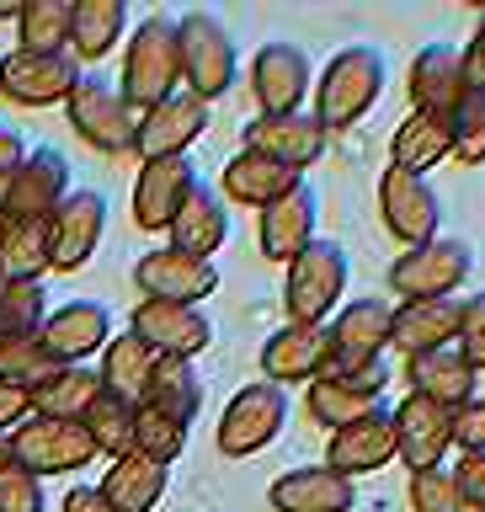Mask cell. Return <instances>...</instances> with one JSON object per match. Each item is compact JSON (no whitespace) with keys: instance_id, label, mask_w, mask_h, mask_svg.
Wrapping results in <instances>:
<instances>
[{"instance_id":"cell-4","label":"cell","mask_w":485,"mask_h":512,"mask_svg":"<svg viewBox=\"0 0 485 512\" xmlns=\"http://www.w3.org/2000/svg\"><path fill=\"white\" fill-rule=\"evenodd\" d=\"M176 43H182V91L203 96V102H219L235 86V70H240L230 27L214 11H187V16H176Z\"/></svg>"},{"instance_id":"cell-25","label":"cell","mask_w":485,"mask_h":512,"mask_svg":"<svg viewBox=\"0 0 485 512\" xmlns=\"http://www.w3.org/2000/svg\"><path fill=\"white\" fill-rule=\"evenodd\" d=\"M267 502L278 512H352L358 507V480L336 475L331 464H299L272 480Z\"/></svg>"},{"instance_id":"cell-3","label":"cell","mask_w":485,"mask_h":512,"mask_svg":"<svg viewBox=\"0 0 485 512\" xmlns=\"http://www.w3.org/2000/svg\"><path fill=\"white\" fill-rule=\"evenodd\" d=\"M347 278H352V262L336 240H310L294 262H288V278H283V304H288V320L294 326H326V320L342 310L347 299Z\"/></svg>"},{"instance_id":"cell-33","label":"cell","mask_w":485,"mask_h":512,"mask_svg":"<svg viewBox=\"0 0 485 512\" xmlns=\"http://www.w3.org/2000/svg\"><path fill=\"white\" fill-rule=\"evenodd\" d=\"M448 155H454L448 118H432V112H411V118H400L395 139H390V166L395 171L427 176V171H438Z\"/></svg>"},{"instance_id":"cell-39","label":"cell","mask_w":485,"mask_h":512,"mask_svg":"<svg viewBox=\"0 0 485 512\" xmlns=\"http://www.w3.org/2000/svg\"><path fill=\"white\" fill-rule=\"evenodd\" d=\"M134 422H139V406H134V400H123V395H112V390H102L91 400V411L80 416V427L91 432V448H96V454H107V459L134 454Z\"/></svg>"},{"instance_id":"cell-19","label":"cell","mask_w":485,"mask_h":512,"mask_svg":"<svg viewBox=\"0 0 485 512\" xmlns=\"http://www.w3.org/2000/svg\"><path fill=\"white\" fill-rule=\"evenodd\" d=\"M331 368V326H278L262 342V379L272 384H315Z\"/></svg>"},{"instance_id":"cell-18","label":"cell","mask_w":485,"mask_h":512,"mask_svg":"<svg viewBox=\"0 0 485 512\" xmlns=\"http://www.w3.org/2000/svg\"><path fill=\"white\" fill-rule=\"evenodd\" d=\"M448 448H454V411L406 390L395 406V459H406V470H432L448 459Z\"/></svg>"},{"instance_id":"cell-15","label":"cell","mask_w":485,"mask_h":512,"mask_svg":"<svg viewBox=\"0 0 485 512\" xmlns=\"http://www.w3.org/2000/svg\"><path fill=\"white\" fill-rule=\"evenodd\" d=\"M107 235V198L96 187H75L48 219V246H54V272H80L96 256Z\"/></svg>"},{"instance_id":"cell-30","label":"cell","mask_w":485,"mask_h":512,"mask_svg":"<svg viewBox=\"0 0 485 512\" xmlns=\"http://www.w3.org/2000/svg\"><path fill=\"white\" fill-rule=\"evenodd\" d=\"M459 310L464 299H406L390 320V347L416 358V352H432V347H448L459 336Z\"/></svg>"},{"instance_id":"cell-56","label":"cell","mask_w":485,"mask_h":512,"mask_svg":"<svg viewBox=\"0 0 485 512\" xmlns=\"http://www.w3.org/2000/svg\"><path fill=\"white\" fill-rule=\"evenodd\" d=\"M0 240H6V219H0Z\"/></svg>"},{"instance_id":"cell-17","label":"cell","mask_w":485,"mask_h":512,"mask_svg":"<svg viewBox=\"0 0 485 512\" xmlns=\"http://www.w3.org/2000/svg\"><path fill=\"white\" fill-rule=\"evenodd\" d=\"M384 390H390V368L384 363H368V368H352V374H320L310 384V416L320 427H347L358 416L379 411L384 406Z\"/></svg>"},{"instance_id":"cell-11","label":"cell","mask_w":485,"mask_h":512,"mask_svg":"<svg viewBox=\"0 0 485 512\" xmlns=\"http://www.w3.org/2000/svg\"><path fill=\"white\" fill-rule=\"evenodd\" d=\"M390 320L395 304L390 299H347L326 326H331V368L326 374H352V368L384 363V347H390Z\"/></svg>"},{"instance_id":"cell-51","label":"cell","mask_w":485,"mask_h":512,"mask_svg":"<svg viewBox=\"0 0 485 512\" xmlns=\"http://www.w3.org/2000/svg\"><path fill=\"white\" fill-rule=\"evenodd\" d=\"M464 75H470V91H485V16H480L475 38L464 43Z\"/></svg>"},{"instance_id":"cell-37","label":"cell","mask_w":485,"mask_h":512,"mask_svg":"<svg viewBox=\"0 0 485 512\" xmlns=\"http://www.w3.org/2000/svg\"><path fill=\"white\" fill-rule=\"evenodd\" d=\"M102 390H112V395H123V400H144V390H150V374H155V352L139 342L134 331H118L112 342L102 347Z\"/></svg>"},{"instance_id":"cell-29","label":"cell","mask_w":485,"mask_h":512,"mask_svg":"<svg viewBox=\"0 0 485 512\" xmlns=\"http://www.w3.org/2000/svg\"><path fill=\"white\" fill-rule=\"evenodd\" d=\"M166 235H171L176 251L214 262V251L224 246V240H230V214H224L219 187H208V182L192 187L187 198H182V208H176V219L166 224Z\"/></svg>"},{"instance_id":"cell-16","label":"cell","mask_w":485,"mask_h":512,"mask_svg":"<svg viewBox=\"0 0 485 512\" xmlns=\"http://www.w3.org/2000/svg\"><path fill=\"white\" fill-rule=\"evenodd\" d=\"M203 134H208V102H203V96H192V91H176L160 107L139 112L134 150L144 160H176V155H187Z\"/></svg>"},{"instance_id":"cell-24","label":"cell","mask_w":485,"mask_h":512,"mask_svg":"<svg viewBox=\"0 0 485 512\" xmlns=\"http://www.w3.org/2000/svg\"><path fill=\"white\" fill-rule=\"evenodd\" d=\"M38 342L54 352L59 363H86L91 352H102L112 342V315H107V304H96V299H70V304H59V310H48Z\"/></svg>"},{"instance_id":"cell-47","label":"cell","mask_w":485,"mask_h":512,"mask_svg":"<svg viewBox=\"0 0 485 512\" xmlns=\"http://www.w3.org/2000/svg\"><path fill=\"white\" fill-rule=\"evenodd\" d=\"M454 347H459V352H464V358H470L475 368H485V288H480V294H470V299H464Z\"/></svg>"},{"instance_id":"cell-20","label":"cell","mask_w":485,"mask_h":512,"mask_svg":"<svg viewBox=\"0 0 485 512\" xmlns=\"http://www.w3.org/2000/svg\"><path fill=\"white\" fill-rule=\"evenodd\" d=\"M326 128H320V118L315 112H262L251 128H246V150H256V155H272L278 166H288V171H310L320 155H326Z\"/></svg>"},{"instance_id":"cell-42","label":"cell","mask_w":485,"mask_h":512,"mask_svg":"<svg viewBox=\"0 0 485 512\" xmlns=\"http://www.w3.org/2000/svg\"><path fill=\"white\" fill-rule=\"evenodd\" d=\"M187 422H176V416H166V411H155V406H144L139 400V422H134V454H144V459H155V464H171L187 454Z\"/></svg>"},{"instance_id":"cell-52","label":"cell","mask_w":485,"mask_h":512,"mask_svg":"<svg viewBox=\"0 0 485 512\" xmlns=\"http://www.w3.org/2000/svg\"><path fill=\"white\" fill-rule=\"evenodd\" d=\"M64 512H118L96 486H70L64 491Z\"/></svg>"},{"instance_id":"cell-2","label":"cell","mask_w":485,"mask_h":512,"mask_svg":"<svg viewBox=\"0 0 485 512\" xmlns=\"http://www.w3.org/2000/svg\"><path fill=\"white\" fill-rule=\"evenodd\" d=\"M123 96L134 112L160 107L166 96L182 91V43H176V16L155 11L134 27V38L123 43Z\"/></svg>"},{"instance_id":"cell-26","label":"cell","mask_w":485,"mask_h":512,"mask_svg":"<svg viewBox=\"0 0 485 512\" xmlns=\"http://www.w3.org/2000/svg\"><path fill=\"white\" fill-rule=\"evenodd\" d=\"M406 384H411V395H427V400H438V406L459 411L464 400L480 395V368L448 342V347H432V352L406 358Z\"/></svg>"},{"instance_id":"cell-53","label":"cell","mask_w":485,"mask_h":512,"mask_svg":"<svg viewBox=\"0 0 485 512\" xmlns=\"http://www.w3.org/2000/svg\"><path fill=\"white\" fill-rule=\"evenodd\" d=\"M27 155V144H22V134H16L11 123H0V171H11L16 160Z\"/></svg>"},{"instance_id":"cell-55","label":"cell","mask_w":485,"mask_h":512,"mask_svg":"<svg viewBox=\"0 0 485 512\" xmlns=\"http://www.w3.org/2000/svg\"><path fill=\"white\" fill-rule=\"evenodd\" d=\"M11 459V438H0V464H6Z\"/></svg>"},{"instance_id":"cell-10","label":"cell","mask_w":485,"mask_h":512,"mask_svg":"<svg viewBox=\"0 0 485 512\" xmlns=\"http://www.w3.org/2000/svg\"><path fill=\"white\" fill-rule=\"evenodd\" d=\"M11 459L32 475H70V470H86L96 459L91 448V432L80 422H54V416H27L22 427L11 432Z\"/></svg>"},{"instance_id":"cell-12","label":"cell","mask_w":485,"mask_h":512,"mask_svg":"<svg viewBox=\"0 0 485 512\" xmlns=\"http://www.w3.org/2000/svg\"><path fill=\"white\" fill-rule=\"evenodd\" d=\"M128 331L139 336L155 358H198L214 347V320L203 315V304H160V299H139Z\"/></svg>"},{"instance_id":"cell-7","label":"cell","mask_w":485,"mask_h":512,"mask_svg":"<svg viewBox=\"0 0 485 512\" xmlns=\"http://www.w3.org/2000/svg\"><path fill=\"white\" fill-rule=\"evenodd\" d=\"M475 272V251L459 235H438L390 262V288L400 299H454Z\"/></svg>"},{"instance_id":"cell-46","label":"cell","mask_w":485,"mask_h":512,"mask_svg":"<svg viewBox=\"0 0 485 512\" xmlns=\"http://www.w3.org/2000/svg\"><path fill=\"white\" fill-rule=\"evenodd\" d=\"M0 512H43V480L16 459L0 464Z\"/></svg>"},{"instance_id":"cell-49","label":"cell","mask_w":485,"mask_h":512,"mask_svg":"<svg viewBox=\"0 0 485 512\" xmlns=\"http://www.w3.org/2000/svg\"><path fill=\"white\" fill-rule=\"evenodd\" d=\"M454 480H459V496L470 512H485V454H464L454 464Z\"/></svg>"},{"instance_id":"cell-43","label":"cell","mask_w":485,"mask_h":512,"mask_svg":"<svg viewBox=\"0 0 485 512\" xmlns=\"http://www.w3.org/2000/svg\"><path fill=\"white\" fill-rule=\"evenodd\" d=\"M59 368H64V363L38 342V336H22V342H6V347H0V379H6V384H22L27 395L38 390L43 379H54Z\"/></svg>"},{"instance_id":"cell-48","label":"cell","mask_w":485,"mask_h":512,"mask_svg":"<svg viewBox=\"0 0 485 512\" xmlns=\"http://www.w3.org/2000/svg\"><path fill=\"white\" fill-rule=\"evenodd\" d=\"M454 443L464 448V454H485V395L464 400V406L454 411Z\"/></svg>"},{"instance_id":"cell-35","label":"cell","mask_w":485,"mask_h":512,"mask_svg":"<svg viewBox=\"0 0 485 512\" xmlns=\"http://www.w3.org/2000/svg\"><path fill=\"white\" fill-rule=\"evenodd\" d=\"M144 406L176 416V422H198L203 411V374L192 358H155V374H150V390H144Z\"/></svg>"},{"instance_id":"cell-31","label":"cell","mask_w":485,"mask_h":512,"mask_svg":"<svg viewBox=\"0 0 485 512\" xmlns=\"http://www.w3.org/2000/svg\"><path fill=\"white\" fill-rule=\"evenodd\" d=\"M304 182L299 171H288L278 166L272 155H256V150H240L224 160V176H219V198H230L240 208H267V203H278L283 192H294Z\"/></svg>"},{"instance_id":"cell-54","label":"cell","mask_w":485,"mask_h":512,"mask_svg":"<svg viewBox=\"0 0 485 512\" xmlns=\"http://www.w3.org/2000/svg\"><path fill=\"white\" fill-rule=\"evenodd\" d=\"M22 16V0H0V22H16Z\"/></svg>"},{"instance_id":"cell-9","label":"cell","mask_w":485,"mask_h":512,"mask_svg":"<svg viewBox=\"0 0 485 512\" xmlns=\"http://www.w3.org/2000/svg\"><path fill=\"white\" fill-rule=\"evenodd\" d=\"M379 214H384V230H390L406 251L443 235V198L427 176H411V171L390 166L379 176Z\"/></svg>"},{"instance_id":"cell-34","label":"cell","mask_w":485,"mask_h":512,"mask_svg":"<svg viewBox=\"0 0 485 512\" xmlns=\"http://www.w3.org/2000/svg\"><path fill=\"white\" fill-rule=\"evenodd\" d=\"M128 27V0H70V54L75 64L107 59Z\"/></svg>"},{"instance_id":"cell-41","label":"cell","mask_w":485,"mask_h":512,"mask_svg":"<svg viewBox=\"0 0 485 512\" xmlns=\"http://www.w3.org/2000/svg\"><path fill=\"white\" fill-rule=\"evenodd\" d=\"M43 320H48L43 283H6L0 278V347L22 342V336H38Z\"/></svg>"},{"instance_id":"cell-40","label":"cell","mask_w":485,"mask_h":512,"mask_svg":"<svg viewBox=\"0 0 485 512\" xmlns=\"http://www.w3.org/2000/svg\"><path fill=\"white\" fill-rule=\"evenodd\" d=\"M16 32L27 54H70V0H22Z\"/></svg>"},{"instance_id":"cell-8","label":"cell","mask_w":485,"mask_h":512,"mask_svg":"<svg viewBox=\"0 0 485 512\" xmlns=\"http://www.w3.org/2000/svg\"><path fill=\"white\" fill-rule=\"evenodd\" d=\"M288 427V390L272 379H256L246 390H235V400L219 416V454L224 459H251Z\"/></svg>"},{"instance_id":"cell-23","label":"cell","mask_w":485,"mask_h":512,"mask_svg":"<svg viewBox=\"0 0 485 512\" xmlns=\"http://www.w3.org/2000/svg\"><path fill=\"white\" fill-rule=\"evenodd\" d=\"M390 459H395V411L390 406L368 411V416H358V422H347V427H336L331 448H326V464L336 475H347V480L374 475Z\"/></svg>"},{"instance_id":"cell-21","label":"cell","mask_w":485,"mask_h":512,"mask_svg":"<svg viewBox=\"0 0 485 512\" xmlns=\"http://www.w3.org/2000/svg\"><path fill=\"white\" fill-rule=\"evenodd\" d=\"M251 91L256 107L267 112H304L310 96V54L299 43H262L251 59Z\"/></svg>"},{"instance_id":"cell-6","label":"cell","mask_w":485,"mask_h":512,"mask_svg":"<svg viewBox=\"0 0 485 512\" xmlns=\"http://www.w3.org/2000/svg\"><path fill=\"white\" fill-rule=\"evenodd\" d=\"M64 112H70L75 134L86 139L91 150H102V155H128V150H134L139 112L128 107V96H123L118 80H107V75H96V70H80Z\"/></svg>"},{"instance_id":"cell-13","label":"cell","mask_w":485,"mask_h":512,"mask_svg":"<svg viewBox=\"0 0 485 512\" xmlns=\"http://www.w3.org/2000/svg\"><path fill=\"white\" fill-rule=\"evenodd\" d=\"M80 80L75 54H27V48H11L0 59V96L16 107H59L70 102Z\"/></svg>"},{"instance_id":"cell-28","label":"cell","mask_w":485,"mask_h":512,"mask_svg":"<svg viewBox=\"0 0 485 512\" xmlns=\"http://www.w3.org/2000/svg\"><path fill=\"white\" fill-rule=\"evenodd\" d=\"M315 224H320V192L310 182H299L294 192H283L278 203L262 208V256L294 262V256L315 240Z\"/></svg>"},{"instance_id":"cell-14","label":"cell","mask_w":485,"mask_h":512,"mask_svg":"<svg viewBox=\"0 0 485 512\" xmlns=\"http://www.w3.org/2000/svg\"><path fill=\"white\" fill-rule=\"evenodd\" d=\"M134 283L144 299L160 304H198L219 288V267L203 262V256H187L176 246H155L134 262Z\"/></svg>"},{"instance_id":"cell-5","label":"cell","mask_w":485,"mask_h":512,"mask_svg":"<svg viewBox=\"0 0 485 512\" xmlns=\"http://www.w3.org/2000/svg\"><path fill=\"white\" fill-rule=\"evenodd\" d=\"M70 160L54 144H38L16 160L11 171H0V219L27 224V219H54L59 203L70 198Z\"/></svg>"},{"instance_id":"cell-1","label":"cell","mask_w":485,"mask_h":512,"mask_svg":"<svg viewBox=\"0 0 485 512\" xmlns=\"http://www.w3.org/2000/svg\"><path fill=\"white\" fill-rule=\"evenodd\" d=\"M384 80H390V70H384L379 48L352 43V48H342V54H331L326 70H320V86H315V118H320V128L336 134V128L363 123L368 112L379 107Z\"/></svg>"},{"instance_id":"cell-36","label":"cell","mask_w":485,"mask_h":512,"mask_svg":"<svg viewBox=\"0 0 485 512\" xmlns=\"http://www.w3.org/2000/svg\"><path fill=\"white\" fill-rule=\"evenodd\" d=\"M102 395V374L86 363H64L54 379H43L32 390V416H54V422H80L91 411V400Z\"/></svg>"},{"instance_id":"cell-38","label":"cell","mask_w":485,"mask_h":512,"mask_svg":"<svg viewBox=\"0 0 485 512\" xmlns=\"http://www.w3.org/2000/svg\"><path fill=\"white\" fill-rule=\"evenodd\" d=\"M43 272H54L48 219L6 224V240H0V278L6 283H43Z\"/></svg>"},{"instance_id":"cell-32","label":"cell","mask_w":485,"mask_h":512,"mask_svg":"<svg viewBox=\"0 0 485 512\" xmlns=\"http://www.w3.org/2000/svg\"><path fill=\"white\" fill-rule=\"evenodd\" d=\"M166 486H171L166 464H155L144 454H123V459L107 464V480L96 491H102L118 512H155L160 496H166Z\"/></svg>"},{"instance_id":"cell-45","label":"cell","mask_w":485,"mask_h":512,"mask_svg":"<svg viewBox=\"0 0 485 512\" xmlns=\"http://www.w3.org/2000/svg\"><path fill=\"white\" fill-rule=\"evenodd\" d=\"M411 507L416 512H470L459 496V480L448 464H432V470H411Z\"/></svg>"},{"instance_id":"cell-27","label":"cell","mask_w":485,"mask_h":512,"mask_svg":"<svg viewBox=\"0 0 485 512\" xmlns=\"http://www.w3.org/2000/svg\"><path fill=\"white\" fill-rule=\"evenodd\" d=\"M192 187H198V171H192L187 155L144 160V171L134 182V224H139V230H166Z\"/></svg>"},{"instance_id":"cell-22","label":"cell","mask_w":485,"mask_h":512,"mask_svg":"<svg viewBox=\"0 0 485 512\" xmlns=\"http://www.w3.org/2000/svg\"><path fill=\"white\" fill-rule=\"evenodd\" d=\"M406 91H411V112H432V118H448L464 96H470V75H464V48L454 43H427L422 54L411 59V75H406Z\"/></svg>"},{"instance_id":"cell-50","label":"cell","mask_w":485,"mask_h":512,"mask_svg":"<svg viewBox=\"0 0 485 512\" xmlns=\"http://www.w3.org/2000/svg\"><path fill=\"white\" fill-rule=\"evenodd\" d=\"M32 416V395L22 390V384H6L0 379V438H11L16 427H22Z\"/></svg>"},{"instance_id":"cell-44","label":"cell","mask_w":485,"mask_h":512,"mask_svg":"<svg viewBox=\"0 0 485 512\" xmlns=\"http://www.w3.org/2000/svg\"><path fill=\"white\" fill-rule=\"evenodd\" d=\"M448 139L464 166H485V91H470L448 112Z\"/></svg>"}]
</instances>
